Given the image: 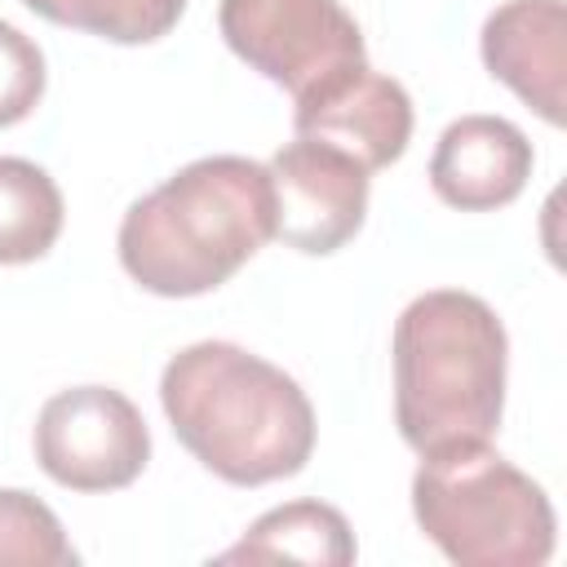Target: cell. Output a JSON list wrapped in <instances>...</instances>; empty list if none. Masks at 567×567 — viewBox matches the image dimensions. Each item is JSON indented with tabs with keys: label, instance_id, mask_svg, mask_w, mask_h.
Masks as SVG:
<instances>
[{
	"label": "cell",
	"instance_id": "cell-8",
	"mask_svg": "<svg viewBox=\"0 0 567 567\" xmlns=\"http://www.w3.org/2000/svg\"><path fill=\"white\" fill-rule=\"evenodd\" d=\"M292 128L297 137L328 142L377 173L412 142V97L394 75L354 62L292 102Z\"/></svg>",
	"mask_w": 567,
	"mask_h": 567
},
{
	"label": "cell",
	"instance_id": "cell-10",
	"mask_svg": "<svg viewBox=\"0 0 567 567\" xmlns=\"http://www.w3.org/2000/svg\"><path fill=\"white\" fill-rule=\"evenodd\" d=\"M532 177V142L501 115H461L430 155V186L447 208L492 213L523 195Z\"/></svg>",
	"mask_w": 567,
	"mask_h": 567
},
{
	"label": "cell",
	"instance_id": "cell-14",
	"mask_svg": "<svg viewBox=\"0 0 567 567\" xmlns=\"http://www.w3.org/2000/svg\"><path fill=\"white\" fill-rule=\"evenodd\" d=\"M80 554L71 549L58 514L22 492L0 487V567H75Z\"/></svg>",
	"mask_w": 567,
	"mask_h": 567
},
{
	"label": "cell",
	"instance_id": "cell-11",
	"mask_svg": "<svg viewBox=\"0 0 567 567\" xmlns=\"http://www.w3.org/2000/svg\"><path fill=\"white\" fill-rule=\"evenodd\" d=\"M354 532L337 505L323 501H288L266 509L217 563H315L346 567L354 563Z\"/></svg>",
	"mask_w": 567,
	"mask_h": 567
},
{
	"label": "cell",
	"instance_id": "cell-3",
	"mask_svg": "<svg viewBox=\"0 0 567 567\" xmlns=\"http://www.w3.org/2000/svg\"><path fill=\"white\" fill-rule=\"evenodd\" d=\"M509 337L496 310L461 288H434L394 319V421L425 456L487 443L505 412Z\"/></svg>",
	"mask_w": 567,
	"mask_h": 567
},
{
	"label": "cell",
	"instance_id": "cell-4",
	"mask_svg": "<svg viewBox=\"0 0 567 567\" xmlns=\"http://www.w3.org/2000/svg\"><path fill=\"white\" fill-rule=\"evenodd\" d=\"M412 514L461 567H540L558 540L545 487L487 443L425 452L412 474Z\"/></svg>",
	"mask_w": 567,
	"mask_h": 567
},
{
	"label": "cell",
	"instance_id": "cell-9",
	"mask_svg": "<svg viewBox=\"0 0 567 567\" xmlns=\"http://www.w3.org/2000/svg\"><path fill=\"white\" fill-rule=\"evenodd\" d=\"M483 66L514 89L545 124H563L567 89V4L563 0H505L487 13Z\"/></svg>",
	"mask_w": 567,
	"mask_h": 567
},
{
	"label": "cell",
	"instance_id": "cell-13",
	"mask_svg": "<svg viewBox=\"0 0 567 567\" xmlns=\"http://www.w3.org/2000/svg\"><path fill=\"white\" fill-rule=\"evenodd\" d=\"M31 13L102 35L111 44H151L168 35L186 9V0H22Z\"/></svg>",
	"mask_w": 567,
	"mask_h": 567
},
{
	"label": "cell",
	"instance_id": "cell-2",
	"mask_svg": "<svg viewBox=\"0 0 567 567\" xmlns=\"http://www.w3.org/2000/svg\"><path fill=\"white\" fill-rule=\"evenodd\" d=\"M275 239L270 168L248 155H204L128 204L115 248L155 297H204Z\"/></svg>",
	"mask_w": 567,
	"mask_h": 567
},
{
	"label": "cell",
	"instance_id": "cell-7",
	"mask_svg": "<svg viewBox=\"0 0 567 567\" xmlns=\"http://www.w3.org/2000/svg\"><path fill=\"white\" fill-rule=\"evenodd\" d=\"M275 239L306 257L346 248L368 217V168L315 137H292L270 155Z\"/></svg>",
	"mask_w": 567,
	"mask_h": 567
},
{
	"label": "cell",
	"instance_id": "cell-1",
	"mask_svg": "<svg viewBox=\"0 0 567 567\" xmlns=\"http://www.w3.org/2000/svg\"><path fill=\"white\" fill-rule=\"evenodd\" d=\"M159 408L177 443L235 487L292 478L315 452V408L297 377L235 341L177 350L159 377Z\"/></svg>",
	"mask_w": 567,
	"mask_h": 567
},
{
	"label": "cell",
	"instance_id": "cell-12",
	"mask_svg": "<svg viewBox=\"0 0 567 567\" xmlns=\"http://www.w3.org/2000/svg\"><path fill=\"white\" fill-rule=\"evenodd\" d=\"M66 221L58 182L18 155H0V266L40 261Z\"/></svg>",
	"mask_w": 567,
	"mask_h": 567
},
{
	"label": "cell",
	"instance_id": "cell-5",
	"mask_svg": "<svg viewBox=\"0 0 567 567\" xmlns=\"http://www.w3.org/2000/svg\"><path fill=\"white\" fill-rule=\"evenodd\" d=\"M217 31L235 58L288 89L292 102L328 75L368 62L363 31L341 0H221Z\"/></svg>",
	"mask_w": 567,
	"mask_h": 567
},
{
	"label": "cell",
	"instance_id": "cell-6",
	"mask_svg": "<svg viewBox=\"0 0 567 567\" xmlns=\"http://www.w3.org/2000/svg\"><path fill=\"white\" fill-rule=\"evenodd\" d=\"M35 461L71 492H120L151 461V430L111 385L58 390L35 416Z\"/></svg>",
	"mask_w": 567,
	"mask_h": 567
},
{
	"label": "cell",
	"instance_id": "cell-15",
	"mask_svg": "<svg viewBox=\"0 0 567 567\" xmlns=\"http://www.w3.org/2000/svg\"><path fill=\"white\" fill-rule=\"evenodd\" d=\"M44 97V53L40 44L0 18V128L22 124Z\"/></svg>",
	"mask_w": 567,
	"mask_h": 567
}]
</instances>
